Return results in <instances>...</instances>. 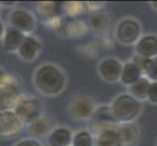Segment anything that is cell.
I'll list each match as a JSON object with an SVG mask.
<instances>
[{
	"instance_id": "obj_19",
	"label": "cell",
	"mask_w": 157,
	"mask_h": 146,
	"mask_svg": "<svg viewBox=\"0 0 157 146\" xmlns=\"http://www.w3.org/2000/svg\"><path fill=\"white\" fill-rule=\"evenodd\" d=\"M143 76L144 74L140 71V69L133 62H130L123 66L120 81L123 85H126L129 87V86L136 83Z\"/></svg>"
},
{
	"instance_id": "obj_11",
	"label": "cell",
	"mask_w": 157,
	"mask_h": 146,
	"mask_svg": "<svg viewBox=\"0 0 157 146\" xmlns=\"http://www.w3.org/2000/svg\"><path fill=\"white\" fill-rule=\"evenodd\" d=\"M39 18L44 21H58L63 11V3L61 2H41L38 4Z\"/></svg>"
},
{
	"instance_id": "obj_15",
	"label": "cell",
	"mask_w": 157,
	"mask_h": 146,
	"mask_svg": "<svg viewBox=\"0 0 157 146\" xmlns=\"http://www.w3.org/2000/svg\"><path fill=\"white\" fill-rule=\"evenodd\" d=\"M40 51V44L35 38L31 36H25L23 43L21 44L18 53L19 56L26 62L35 59Z\"/></svg>"
},
{
	"instance_id": "obj_27",
	"label": "cell",
	"mask_w": 157,
	"mask_h": 146,
	"mask_svg": "<svg viewBox=\"0 0 157 146\" xmlns=\"http://www.w3.org/2000/svg\"><path fill=\"white\" fill-rule=\"evenodd\" d=\"M147 99L153 104H157V82H150Z\"/></svg>"
},
{
	"instance_id": "obj_24",
	"label": "cell",
	"mask_w": 157,
	"mask_h": 146,
	"mask_svg": "<svg viewBox=\"0 0 157 146\" xmlns=\"http://www.w3.org/2000/svg\"><path fill=\"white\" fill-rule=\"evenodd\" d=\"M72 146H94V139L90 132L81 131L76 133L72 137Z\"/></svg>"
},
{
	"instance_id": "obj_1",
	"label": "cell",
	"mask_w": 157,
	"mask_h": 146,
	"mask_svg": "<svg viewBox=\"0 0 157 146\" xmlns=\"http://www.w3.org/2000/svg\"><path fill=\"white\" fill-rule=\"evenodd\" d=\"M67 79L59 68L53 64H45L36 70L34 85L39 92L47 95H56L66 87Z\"/></svg>"
},
{
	"instance_id": "obj_30",
	"label": "cell",
	"mask_w": 157,
	"mask_h": 146,
	"mask_svg": "<svg viewBox=\"0 0 157 146\" xmlns=\"http://www.w3.org/2000/svg\"><path fill=\"white\" fill-rule=\"evenodd\" d=\"M3 31H4V26H3V24L1 23V21H0V37L2 36Z\"/></svg>"
},
{
	"instance_id": "obj_32",
	"label": "cell",
	"mask_w": 157,
	"mask_h": 146,
	"mask_svg": "<svg viewBox=\"0 0 157 146\" xmlns=\"http://www.w3.org/2000/svg\"><path fill=\"white\" fill-rule=\"evenodd\" d=\"M15 2H1V4H4V5H9V6H11V5H13Z\"/></svg>"
},
{
	"instance_id": "obj_26",
	"label": "cell",
	"mask_w": 157,
	"mask_h": 146,
	"mask_svg": "<svg viewBox=\"0 0 157 146\" xmlns=\"http://www.w3.org/2000/svg\"><path fill=\"white\" fill-rule=\"evenodd\" d=\"M148 59L149 58H144V57H142V56L136 55L133 58L132 62L140 69V71L143 72V74H144V70H145V67H147V62H148Z\"/></svg>"
},
{
	"instance_id": "obj_29",
	"label": "cell",
	"mask_w": 157,
	"mask_h": 146,
	"mask_svg": "<svg viewBox=\"0 0 157 146\" xmlns=\"http://www.w3.org/2000/svg\"><path fill=\"white\" fill-rule=\"evenodd\" d=\"M10 76H7L6 74H5V72L3 71V70L0 69V89H1L3 86L8 83L10 81Z\"/></svg>"
},
{
	"instance_id": "obj_13",
	"label": "cell",
	"mask_w": 157,
	"mask_h": 146,
	"mask_svg": "<svg viewBox=\"0 0 157 146\" xmlns=\"http://www.w3.org/2000/svg\"><path fill=\"white\" fill-rule=\"evenodd\" d=\"M137 55L147 58L157 57V36L145 35L140 37L135 47Z\"/></svg>"
},
{
	"instance_id": "obj_31",
	"label": "cell",
	"mask_w": 157,
	"mask_h": 146,
	"mask_svg": "<svg viewBox=\"0 0 157 146\" xmlns=\"http://www.w3.org/2000/svg\"><path fill=\"white\" fill-rule=\"evenodd\" d=\"M150 4H151V6H152L154 9L157 10V1H152V2H150Z\"/></svg>"
},
{
	"instance_id": "obj_3",
	"label": "cell",
	"mask_w": 157,
	"mask_h": 146,
	"mask_svg": "<svg viewBox=\"0 0 157 146\" xmlns=\"http://www.w3.org/2000/svg\"><path fill=\"white\" fill-rule=\"evenodd\" d=\"M42 103L37 99H21L15 107V113L23 124H29L40 116Z\"/></svg>"
},
{
	"instance_id": "obj_20",
	"label": "cell",
	"mask_w": 157,
	"mask_h": 146,
	"mask_svg": "<svg viewBox=\"0 0 157 146\" xmlns=\"http://www.w3.org/2000/svg\"><path fill=\"white\" fill-rule=\"evenodd\" d=\"M97 146H123L118 128L101 132L97 137Z\"/></svg>"
},
{
	"instance_id": "obj_16",
	"label": "cell",
	"mask_w": 157,
	"mask_h": 146,
	"mask_svg": "<svg viewBox=\"0 0 157 146\" xmlns=\"http://www.w3.org/2000/svg\"><path fill=\"white\" fill-rule=\"evenodd\" d=\"M25 35L23 32L19 31L12 26H8L5 32L4 40H3V49L6 52H15L18 51L21 44L25 39Z\"/></svg>"
},
{
	"instance_id": "obj_18",
	"label": "cell",
	"mask_w": 157,
	"mask_h": 146,
	"mask_svg": "<svg viewBox=\"0 0 157 146\" xmlns=\"http://www.w3.org/2000/svg\"><path fill=\"white\" fill-rule=\"evenodd\" d=\"M63 30V34L66 36H81L88 31V26L83 21L70 19L61 23L59 26Z\"/></svg>"
},
{
	"instance_id": "obj_2",
	"label": "cell",
	"mask_w": 157,
	"mask_h": 146,
	"mask_svg": "<svg viewBox=\"0 0 157 146\" xmlns=\"http://www.w3.org/2000/svg\"><path fill=\"white\" fill-rule=\"evenodd\" d=\"M110 106L119 124L131 123L139 116L142 110L140 102L129 94L118 95Z\"/></svg>"
},
{
	"instance_id": "obj_25",
	"label": "cell",
	"mask_w": 157,
	"mask_h": 146,
	"mask_svg": "<svg viewBox=\"0 0 157 146\" xmlns=\"http://www.w3.org/2000/svg\"><path fill=\"white\" fill-rule=\"evenodd\" d=\"M144 75L151 82H157V57L148 59Z\"/></svg>"
},
{
	"instance_id": "obj_17",
	"label": "cell",
	"mask_w": 157,
	"mask_h": 146,
	"mask_svg": "<svg viewBox=\"0 0 157 146\" xmlns=\"http://www.w3.org/2000/svg\"><path fill=\"white\" fill-rule=\"evenodd\" d=\"M72 133L67 128L59 127L54 129L48 137L47 141L49 146H69L72 142Z\"/></svg>"
},
{
	"instance_id": "obj_7",
	"label": "cell",
	"mask_w": 157,
	"mask_h": 146,
	"mask_svg": "<svg viewBox=\"0 0 157 146\" xmlns=\"http://www.w3.org/2000/svg\"><path fill=\"white\" fill-rule=\"evenodd\" d=\"M21 95L15 81H9L0 89V113L10 111L21 101Z\"/></svg>"
},
{
	"instance_id": "obj_9",
	"label": "cell",
	"mask_w": 157,
	"mask_h": 146,
	"mask_svg": "<svg viewBox=\"0 0 157 146\" xmlns=\"http://www.w3.org/2000/svg\"><path fill=\"white\" fill-rule=\"evenodd\" d=\"M123 66L115 58H107L99 64V73L106 82H116L120 80Z\"/></svg>"
},
{
	"instance_id": "obj_12",
	"label": "cell",
	"mask_w": 157,
	"mask_h": 146,
	"mask_svg": "<svg viewBox=\"0 0 157 146\" xmlns=\"http://www.w3.org/2000/svg\"><path fill=\"white\" fill-rule=\"evenodd\" d=\"M29 132L32 137L35 138H48L50 133L53 132V125L51 120L46 116L40 115L34 121L29 124Z\"/></svg>"
},
{
	"instance_id": "obj_21",
	"label": "cell",
	"mask_w": 157,
	"mask_h": 146,
	"mask_svg": "<svg viewBox=\"0 0 157 146\" xmlns=\"http://www.w3.org/2000/svg\"><path fill=\"white\" fill-rule=\"evenodd\" d=\"M110 24L109 16L102 9H96L90 16V24L97 31H105Z\"/></svg>"
},
{
	"instance_id": "obj_14",
	"label": "cell",
	"mask_w": 157,
	"mask_h": 146,
	"mask_svg": "<svg viewBox=\"0 0 157 146\" xmlns=\"http://www.w3.org/2000/svg\"><path fill=\"white\" fill-rule=\"evenodd\" d=\"M118 133L120 134L123 146L136 145L140 137V133L138 126L133 123L120 124L118 127Z\"/></svg>"
},
{
	"instance_id": "obj_28",
	"label": "cell",
	"mask_w": 157,
	"mask_h": 146,
	"mask_svg": "<svg viewBox=\"0 0 157 146\" xmlns=\"http://www.w3.org/2000/svg\"><path fill=\"white\" fill-rule=\"evenodd\" d=\"M16 146H42V145L35 139H24L18 142V144Z\"/></svg>"
},
{
	"instance_id": "obj_8",
	"label": "cell",
	"mask_w": 157,
	"mask_h": 146,
	"mask_svg": "<svg viewBox=\"0 0 157 146\" xmlns=\"http://www.w3.org/2000/svg\"><path fill=\"white\" fill-rule=\"evenodd\" d=\"M23 128V123L12 110L0 113V137H13Z\"/></svg>"
},
{
	"instance_id": "obj_6",
	"label": "cell",
	"mask_w": 157,
	"mask_h": 146,
	"mask_svg": "<svg viewBox=\"0 0 157 146\" xmlns=\"http://www.w3.org/2000/svg\"><path fill=\"white\" fill-rule=\"evenodd\" d=\"M92 119L94 124V131L98 134L105 129L119 127V123L116 121L111 106L109 105H102L97 108Z\"/></svg>"
},
{
	"instance_id": "obj_5",
	"label": "cell",
	"mask_w": 157,
	"mask_h": 146,
	"mask_svg": "<svg viewBox=\"0 0 157 146\" xmlns=\"http://www.w3.org/2000/svg\"><path fill=\"white\" fill-rule=\"evenodd\" d=\"M97 109L95 101L87 95H80L69 104V112L74 119L86 120L92 118Z\"/></svg>"
},
{
	"instance_id": "obj_10",
	"label": "cell",
	"mask_w": 157,
	"mask_h": 146,
	"mask_svg": "<svg viewBox=\"0 0 157 146\" xmlns=\"http://www.w3.org/2000/svg\"><path fill=\"white\" fill-rule=\"evenodd\" d=\"M10 25L23 33H29L34 29L35 20L28 11L20 9L11 14Z\"/></svg>"
},
{
	"instance_id": "obj_4",
	"label": "cell",
	"mask_w": 157,
	"mask_h": 146,
	"mask_svg": "<svg viewBox=\"0 0 157 146\" xmlns=\"http://www.w3.org/2000/svg\"><path fill=\"white\" fill-rule=\"evenodd\" d=\"M140 35V26L137 21L133 19H124L117 24L116 37L123 44H134L139 41Z\"/></svg>"
},
{
	"instance_id": "obj_22",
	"label": "cell",
	"mask_w": 157,
	"mask_h": 146,
	"mask_svg": "<svg viewBox=\"0 0 157 146\" xmlns=\"http://www.w3.org/2000/svg\"><path fill=\"white\" fill-rule=\"evenodd\" d=\"M150 82L149 80L143 76L140 79H139L136 83L129 86V95H131L133 97H135L137 100H144L147 99L148 95V89H149Z\"/></svg>"
},
{
	"instance_id": "obj_23",
	"label": "cell",
	"mask_w": 157,
	"mask_h": 146,
	"mask_svg": "<svg viewBox=\"0 0 157 146\" xmlns=\"http://www.w3.org/2000/svg\"><path fill=\"white\" fill-rule=\"evenodd\" d=\"M63 11L69 17H77L83 15L88 11V4L82 2H71L63 3Z\"/></svg>"
}]
</instances>
